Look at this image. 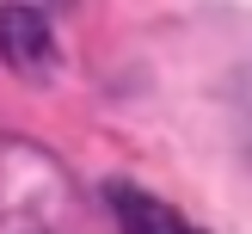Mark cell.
I'll return each instance as SVG.
<instances>
[{"instance_id":"1","label":"cell","mask_w":252,"mask_h":234,"mask_svg":"<svg viewBox=\"0 0 252 234\" xmlns=\"http://www.w3.org/2000/svg\"><path fill=\"white\" fill-rule=\"evenodd\" d=\"M0 62L25 80H43L56 68V31L37 6H19V0L0 6Z\"/></svg>"},{"instance_id":"2","label":"cell","mask_w":252,"mask_h":234,"mask_svg":"<svg viewBox=\"0 0 252 234\" xmlns=\"http://www.w3.org/2000/svg\"><path fill=\"white\" fill-rule=\"evenodd\" d=\"M105 197H111V209H117V228L123 234H203V228H191L172 203L148 197L142 185H129V179H111Z\"/></svg>"}]
</instances>
